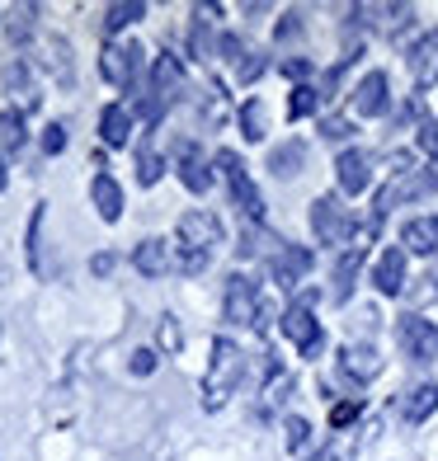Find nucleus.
<instances>
[{"label":"nucleus","instance_id":"nucleus-1","mask_svg":"<svg viewBox=\"0 0 438 461\" xmlns=\"http://www.w3.org/2000/svg\"><path fill=\"white\" fill-rule=\"evenodd\" d=\"M175 236H179V245H175V268H179V274H203L207 259H213V249L222 245V221H217L213 212H198V207H194V212L179 217Z\"/></svg>","mask_w":438,"mask_h":461},{"label":"nucleus","instance_id":"nucleus-2","mask_svg":"<svg viewBox=\"0 0 438 461\" xmlns=\"http://www.w3.org/2000/svg\"><path fill=\"white\" fill-rule=\"evenodd\" d=\"M241 372H245V353L232 339H217L213 363H207V376H203V410H222L226 401H232Z\"/></svg>","mask_w":438,"mask_h":461},{"label":"nucleus","instance_id":"nucleus-3","mask_svg":"<svg viewBox=\"0 0 438 461\" xmlns=\"http://www.w3.org/2000/svg\"><path fill=\"white\" fill-rule=\"evenodd\" d=\"M311 230H316L321 245H344L353 230H359V217H353L335 194H321L311 203Z\"/></svg>","mask_w":438,"mask_h":461},{"label":"nucleus","instance_id":"nucleus-4","mask_svg":"<svg viewBox=\"0 0 438 461\" xmlns=\"http://www.w3.org/2000/svg\"><path fill=\"white\" fill-rule=\"evenodd\" d=\"M217 165H222V179H226V188H232L236 207H241V212H245L250 221H260V217H264V198H260V188L250 184L245 160H241L236 151H217Z\"/></svg>","mask_w":438,"mask_h":461},{"label":"nucleus","instance_id":"nucleus-5","mask_svg":"<svg viewBox=\"0 0 438 461\" xmlns=\"http://www.w3.org/2000/svg\"><path fill=\"white\" fill-rule=\"evenodd\" d=\"M396 344H401V353L410 363H433L438 358V325L410 311V316L396 321Z\"/></svg>","mask_w":438,"mask_h":461},{"label":"nucleus","instance_id":"nucleus-6","mask_svg":"<svg viewBox=\"0 0 438 461\" xmlns=\"http://www.w3.org/2000/svg\"><path fill=\"white\" fill-rule=\"evenodd\" d=\"M260 283L245 278V274H232L226 278V292H222V311L232 325H255L260 321Z\"/></svg>","mask_w":438,"mask_h":461},{"label":"nucleus","instance_id":"nucleus-7","mask_svg":"<svg viewBox=\"0 0 438 461\" xmlns=\"http://www.w3.org/2000/svg\"><path fill=\"white\" fill-rule=\"evenodd\" d=\"M137 71H141V48H137V43H104V52H99V76L109 80V86L128 90L132 80H137Z\"/></svg>","mask_w":438,"mask_h":461},{"label":"nucleus","instance_id":"nucleus-8","mask_svg":"<svg viewBox=\"0 0 438 461\" xmlns=\"http://www.w3.org/2000/svg\"><path fill=\"white\" fill-rule=\"evenodd\" d=\"M283 334L292 344H297V353L302 358H316V353L325 348V330H321V321L311 316V311L297 302V306H287V316H283Z\"/></svg>","mask_w":438,"mask_h":461},{"label":"nucleus","instance_id":"nucleus-9","mask_svg":"<svg viewBox=\"0 0 438 461\" xmlns=\"http://www.w3.org/2000/svg\"><path fill=\"white\" fill-rule=\"evenodd\" d=\"M311 264H316V255H311L306 245H278L274 255H269V274H274L278 287H302V278L311 274Z\"/></svg>","mask_w":438,"mask_h":461},{"label":"nucleus","instance_id":"nucleus-10","mask_svg":"<svg viewBox=\"0 0 438 461\" xmlns=\"http://www.w3.org/2000/svg\"><path fill=\"white\" fill-rule=\"evenodd\" d=\"M372 151H359V146H349V151H340V160H335V179H340V194H368L372 188Z\"/></svg>","mask_w":438,"mask_h":461},{"label":"nucleus","instance_id":"nucleus-11","mask_svg":"<svg viewBox=\"0 0 438 461\" xmlns=\"http://www.w3.org/2000/svg\"><path fill=\"white\" fill-rule=\"evenodd\" d=\"M387 90H391V86H387V71H368L359 86H353V113H359V118L387 113V104H391Z\"/></svg>","mask_w":438,"mask_h":461},{"label":"nucleus","instance_id":"nucleus-12","mask_svg":"<svg viewBox=\"0 0 438 461\" xmlns=\"http://www.w3.org/2000/svg\"><path fill=\"white\" fill-rule=\"evenodd\" d=\"M410 76L420 90H433L438 86V29H429L420 43L410 48Z\"/></svg>","mask_w":438,"mask_h":461},{"label":"nucleus","instance_id":"nucleus-13","mask_svg":"<svg viewBox=\"0 0 438 461\" xmlns=\"http://www.w3.org/2000/svg\"><path fill=\"white\" fill-rule=\"evenodd\" d=\"M340 372L349 376V382H372V376L382 372V358H378V348L372 344H344L340 348Z\"/></svg>","mask_w":438,"mask_h":461},{"label":"nucleus","instance_id":"nucleus-14","mask_svg":"<svg viewBox=\"0 0 438 461\" xmlns=\"http://www.w3.org/2000/svg\"><path fill=\"white\" fill-rule=\"evenodd\" d=\"M372 283H378L382 297H401V292H406V249L401 245L382 249L378 268H372Z\"/></svg>","mask_w":438,"mask_h":461},{"label":"nucleus","instance_id":"nucleus-15","mask_svg":"<svg viewBox=\"0 0 438 461\" xmlns=\"http://www.w3.org/2000/svg\"><path fill=\"white\" fill-rule=\"evenodd\" d=\"M132 268H137V274H146V278H165V274H170V268H175V255H170V245H165V240H141L137 249H132Z\"/></svg>","mask_w":438,"mask_h":461},{"label":"nucleus","instance_id":"nucleus-16","mask_svg":"<svg viewBox=\"0 0 438 461\" xmlns=\"http://www.w3.org/2000/svg\"><path fill=\"white\" fill-rule=\"evenodd\" d=\"M90 203H95V212H99L104 221H118V217H123V188H118V179H114L109 170H99V175L90 179Z\"/></svg>","mask_w":438,"mask_h":461},{"label":"nucleus","instance_id":"nucleus-17","mask_svg":"<svg viewBox=\"0 0 438 461\" xmlns=\"http://www.w3.org/2000/svg\"><path fill=\"white\" fill-rule=\"evenodd\" d=\"M406 255H438V217H410L401 226Z\"/></svg>","mask_w":438,"mask_h":461},{"label":"nucleus","instance_id":"nucleus-18","mask_svg":"<svg viewBox=\"0 0 438 461\" xmlns=\"http://www.w3.org/2000/svg\"><path fill=\"white\" fill-rule=\"evenodd\" d=\"M175 170H179V179H184V188H189V194H207V188H213V175H207V165H203V156L194 151L189 141H179Z\"/></svg>","mask_w":438,"mask_h":461},{"label":"nucleus","instance_id":"nucleus-19","mask_svg":"<svg viewBox=\"0 0 438 461\" xmlns=\"http://www.w3.org/2000/svg\"><path fill=\"white\" fill-rule=\"evenodd\" d=\"M396 410H401V419H406V424H424V419L438 410V382H420L415 391H406V395H401V405H396Z\"/></svg>","mask_w":438,"mask_h":461},{"label":"nucleus","instance_id":"nucleus-20","mask_svg":"<svg viewBox=\"0 0 438 461\" xmlns=\"http://www.w3.org/2000/svg\"><path fill=\"white\" fill-rule=\"evenodd\" d=\"M184 86V67H179V57L175 52H160L156 57V67H151V95L170 104V95Z\"/></svg>","mask_w":438,"mask_h":461},{"label":"nucleus","instance_id":"nucleus-21","mask_svg":"<svg viewBox=\"0 0 438 461\" xmlns=\"http://www.w3.org/2000/svg\"><path fill=\"white\" fill-rule=\"evenodd\" d=\"M99 137H104V146H128V137H132L128 104H109V109L99 113Z\"/></svg>","mask_w":438,"mask_h":461},{"label":"nucleus","instance_id":"nucleus-22","mask_svg":"<svg viewBox=\"0 0 438 461\" xmlns=\"http://www.w3.org/2000/svg\"><path fill=\"white\" fill-rule=\"evenodd\" d=\"M302 165H306V141H283V146L269 151V170H274L278 179L302 175Z\"/></svg>","mask_w":438,"mask_h":461},{"label":"nucleus","instance_id":"nucleus-23","mask_svg":"<svg viewBox=\"0 0 438 461\" xmlns=\"http://www.w3.org/2000/svg\"><path fill=\"white\" fill-rule=\"evenodd\" d=\"M359 268H363V249H344L340 264H335V302H349V297H353Z\"/></svg>","mask_w":438,"mask_h":461},{"label":"nucleus","instance_id":"nucleus-24","mask_svg":"<svg viewBox=\"0 0 438 461\" xmlns=\"http://www.w3.org/2000/svg\"><path fill=\"white\" fill-rule=\"evenodd\" d=\"M264 132H269L264 99H245V104H241V137H245V141H264Z\"/></svg>","mask_w":438,"mask_h":461},{"label":"nucleus","instance_id":"nucleus-25","mask_svg":"<svg viewBox=\"0 0 438 461\" xmlns=\"http://www.w3.org/2000/svg\"><path fill=\"white\" fill-rule=\"evenodd\" d=\"M43 221H48V207L38 203L33 217H29V264H33L38 278H48V264H43Z\"/></svg>","mask_w":438,"mask_h":461},{"label":"nucleus","instance_id":"nucleus-26","mask_svg":"<svg viewBox=\"0 0 438 461\" xmlns=\"http://www.w3.org/2000/svg\"><path fill=\"white\" fill-rule=\"evenodd\" d=\"M141 14H146V5H141V0H118V5H109V10H104V33H123L128 24H137Z\"/></svg>","mask_w":438,"mask_h":461},{"label":"nucleus","instance_id":"nucleus-27","mask_svg":"<svg viewBox=\"0 0 438 461\" xmlns=\"http://www.w3.org/2000/svg\"><path fill=\"white\" fill-rule=\"evenodd\" d=\"M325 104V95L316 90V86H297L292 90V99H287V122H297V118H311Z\"/></svg>","mask_w":438,"mask_h":461},{"label":"nucleus","instance_id":"nucleus-28","mask_svg":"<svg viewBox=\"0 0 438 461\" xmlns=\"http://www.w3.org/2000/svg\"><path fill=\"white\" fill-rule=\"evenodd\" d=\"M160 175H165V160H160V156H156L146 141H141V146H137V184H146V188H151Z\"/></svg>","mask_w":438,"mask_h":461},{"label":"nucleus","instance_id":"nucleus-29","mask_svg":"<svg viewBox=\"0 0 438 461\" xmlns=\"http://www.w3.org/2000/svg\"><path fill=\"white\" fill-rule=\"evenodd\" d=\"M0 146H5V151H19V146H24V113H0Z\"/></svg>","mask_w":438,"mask_h":461},{"label":"nucleus","instance_id":"nucleus-30","mask_svg":"<svg viewBox=\"0 0 438 461\" xmlns=\"http://www.w3.org/2000/svg\"><path fill=\"white\" fill-rule=\"evenodd\" d=\"M283 443H287V452H302L311 443V424H306L302 414H287L283 419Z\"/></svg>","mask_w":438,"mask_h":461},{"label":"nucleus","instance_id":"nucleus-31","mask_svg":"<svg viewBox=\"0 0 438 461\" xmlns=\"http://www.w3.org/2000/svg\"><path fill=\"white\" fill-rule=\"evenodd\" d=\"M359 414H363V395H353V401H340L335 410H330V429H349Z\"/></svg>","mask_w":438,"mask_h":461},{"label":"nucleus","instance_id":"nucleus-32","mask_svg":"<svg viewBox=\"0 0 438 461\" xmlns=\"http://www.w3.org/2000/svg\"><path fill=\"white\" fill-rule=\"evenodd\" d=\"M236 71H241V80H245V86H250V80H260V76L269 71V61H264V52H245Z\"/></svg>","mask_w":438,"mask_h":461},{"label":"nucleus","instance_id":"nucleus-33","mask_svg":"<svg viewBox=\"0 0 438 461\" xmlns=\"http://www.w3.org/2000/svg\"><path fill=\"white\" fill-rule=\"evenodd\" d=\"M179 344H184L179 321H175V316H165V321H160V348H165V353H179Z\"/></svg>","mask_w":438,"mask_h":461},{"label":"nucleus","instance_id":"nucleus-34","mask_svg":"<svg viewBox=\"0 0 438 461\" xmlns=\"http://www.w3.org/2000/svg\"><path fill=\"white\" fill-rule=\"evenodd\" d=\"M278 71H283L287 80H297V86H306V76L316 71V67H311L306 57H283V67H278Z\"/></svg>","mask_w":438,"mask_h":461},{"label":"nucleus","instance_id":"nucleus-35","mask_svg":"<svg viewBox=\"0 0 438 461\" xmlns=\"http://www.w3.org/2000/svg\"><path fill=\"white\" fill-rule=\"evenodd\" d=\"M278 43H292V38H302V14H283L278 19V29H274Z\"/></svg>","mask_w":438,"mask_h":461},{"label":"nucleus","instance_id":"nucleus-36","mask_svg":"<svg viewBox=\"0 0 438 461\" xmlns=\"http://www.w3.org/2000/svg\"><path fill=\"white\" fill-rule=\"evenodd\" d=\"M321 132L330 141H344V137H353V122L349 118H321Z\"/></svg>","mask_w":438,"mask_h":461},{"label":"nucleus","instance_id":"nucleus-37","mask_svg":"<svg viewBox=\"0 0 438 461\" xmlns=\"http://www.w3.org/2000/svg\"><path fill=\"white\" fill-rule=\"evenodd\" d=\"M43 151H48V156L67 151V128H61V122H52V128H43Z\"/></svg>","mask_w":438,"mask_h":461},{"label":"nucleus","instance_id":"nucleus-38","mask_svg":"<svg viewBox=\"0 0 438 461\" xmlns=\"http://www.w3.org/2000/svg\"><path fill=\"white\" fill-rule=\"evenodd\" d=\"M132 372H137V376H151V372H156V353H151V348H137V353H132Z\"/></svg>","mask_w":438,"mask_h":461},{"label":"nucleus","instance_id":"nucleus-39","mask_svg":"<svg viewBox=\"0 0 438 461\" xmlns=\"http://www.w3.org/2000/svg\"><path fill=\"white\" fill-rule=\"evenodd\" d=\"M420 146H424L429 156H438V118H429L424 128H420Z\"/></svg>","mask_w":438,"mask_h":461},{"label":"nucleus","instance_id":"nucleus-40","mask_svg":"<svg viewBox=\"0 0 438 461\" xmlns=\"http://www.w3.org/2000/svg\"><path fill=\"white\" fill-rule=\"evenodd\" d=\"M311 461H353V456H349V447H340V443H330L325 452H316V456H311Z\"/></svg>","mask_w":438,"mask_h":461},{"label":"nucleus","instance_id":"nucleus-41","mask_svg":"<svg viewBox=\"0 0 438 461\" xmlns=\"http://www.w3.org/2000/svg\"><path fill=\"white\" fill-rule=\"evenodd\" d=\"M90 268H95V274H109V268H114V255H95Z\"/></svg>","mask_w":438,"mask_h":461},{"label":"nucleus","instance_id":"nucleus-42","mask_svg":"<svg viewBox=\"0 0 438 461\" xmlns=\"http://www.w3.org/2000/svg\"><path fill=\"white\" fill-rule=\"evenodd\" d=\"M424 179H429V194H433V188H438V156L429 160V170H424Z\"/></svg>","mask_w":438,"mask_h":461},{"label":"nucleus","instance_id":"nucleus-43","mask_svg":"<svg viewBox=\"0 0 438 461\" xmlns=\"http://www.w3.org/2000/svg\"><path fill=\"white\" fill-rule=\"evenodd\" d=\"M0 188H5V160H0Z\"/></svg>","mask_w":438,"mask_h":461}]
</instances>
